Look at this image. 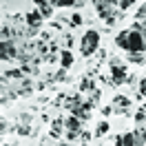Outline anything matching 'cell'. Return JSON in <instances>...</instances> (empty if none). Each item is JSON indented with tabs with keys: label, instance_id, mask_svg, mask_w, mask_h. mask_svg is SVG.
Wrapping results in <instances>:
<instances>
[{
	"label": "cell",
	"instance_id": "277c9868",
	"mask_svg": "<svg viewBox=\"0 0 146 146\" xmlns=\"http://www.w3.org/2000/svg\"><path fill=\"white\" fill-rule=\"evenodd\" d=\"M128 78H131V75L126 73V66H124V64L111 66V82H113V84H117V86H119V84H126Z\"/></svg>",
	"mask_w": 146,
	"mask_h": 146
},
{
	"label": "cell",
	"instance_id": "cb8c5ba5",
	"mask_svg": "<svg viewBox=\"0 0 146 146\" xmlns=\"http://www.w3.org/2000/svg\"><path fill=\"white\" fill-rule=\"evenodd\" d=\"M100 98H102V93L98 91V89H93V91H91V100H89V102H91L93 106H95V104L100 102Z\"/></svg>",
	"mask_w": 146,
	"mask_h": 146
},
{
	"label": "cell",
	"instance_id": "d6986e66",
	"mask_svg": "<svg viewBox=\"0 0 146 146\" xmlns=\"http://www.w3.org/2000/svg\"><path fill=\"white\" fill-rule=\"evenodd\" d=\"M16 133L22 135V137H27V135H31V126H29V124H18V126H16Z\"/></svg>",
	"mask_w": 146,
	"mask_h": 146
},
{
	"label": "cell",
	"instance_id": "ffe728a7",
	"mask_svg": "<svg viewBox=\"0 0 146 146\" xmlns=\"http://www.w3.org/2000/svg\"><path fill=\"white\" fill-rule=\"evenodd\" d=\"M135 5V0H119V5H117V9L119 11H128L131 7Z\"/></svg>",
	"mask_w": 146,
	"mask_h": 146
},
{
	"label": "cell",
	"instance_id": "603a6c76",
	"mask_svg": "<svg viewBox=\"0 0 146 146\" xmlns=\"http://www.w3.org/2000/svg\"><path fill=\"white\" fill-rule=\"evenodd\" d=\"M53 80L55 82H66V69H60V71L53 75Z\"/></svg>",
	"mask_w": 146,
	"mask_h": 146
},
{
	"label": "cell",
	"instance_id": "8992f818",
	"mask_svg": "<svg viewBox=\"0 0 146 146\" xmlns=\"http://www.w3.org/2000/svg\"><path fill=\"white\" fill-rule=\"evenodd\" d=\"M91 111H93L91 102H82V104H78V106L71 109V115H75V117H80L82 122H86V119H91Z\"/></svg>",
	"mask_w": 146,
	"mask_h": 146
},
{
	"label": "cell",
	"instance_id": "6da1fadb",
	"mask_svg": "<svg viewBox=\"0 0 146 146\" xmlns=\"http://www.w3.org/2000/svg\"><path fill=\"white\" fill-rule=\"evenodd\" d=\"M115 44L117 49H124L126 53H146V40H144V33L139 27H133L131 29H124L115 36Z\"/></svg>",
	"mask_w": 146,
	"mask_h": 146
},
{
	"label": "cell",
	"instance_id": "484cf974",
	"mask_svg": "<svg viewBox=\"0 0 146 146\" xmlns=\"http://www.w3.org/2000/svg\"><path fill=\"white\" fill-rule=\"evenodd\" d=\"M135 18H139V20H144V18H146V2H144V5H142V7L135 11Z\"/></svg>",
	"mask_w": 146,
	"mask_h": 146
},
{
	"label": "cell",
	"instance_id": "3957f363",
	"mask_svg": "<svg viewBox=\"0 0 146 146\" xmlns=\"http://www.w3.org/2000/svg\"><path fill=\"white\" fill-rule=\"evenodd\" d=\"M0 60L2 62L18 60V44H16V40H2L0 42Z\"/></svg>",
	"mask_w": 146,
	"mask_h": 146
},
{
	"label": "cell",
	"instance_id": "8fae6325",
	"mask_svg": "<svg viewBox=\"0 0 146 146\" xmlns=\"http://www.w3.org/2000/svg\"><path fill=\"white\" fill-rule=\"evenodd\" d=\"M53 5H51V2H42V5H38V11H40V13H42V18H51V16H53Z\"/></svg>",
	"mask_w": 146,
	"mask_h": 146
},
{
	"label": "cell",
	"instance_id": "9c48e42d",
	"mask_svg": "<svg viewBox=\"0 0 146 146\" xmlns=\"http://www.w3.org/2000/svg\"><path fill=\"white\" fill-rule=\"evenodd\" d=\"M71 64H73V53L69 49H64L62 53H60V66L62 69H71Z\"/></svg>",
	"mask_w": 146,
	"mask_h": 146
},
{
	"label": "cell",
	"instance_id": "2e32d148",
	"mask_svg": "<svg viewBox=\"0 0 146 146\" xmlns=\"http://www.w3.org/2000/svg\"><path fill=\"white\" fill-rule=\"evenodd\" d=\"M80 0H51V5L53 7H60V9H64V7H75Z\"/></svg>",
	"mask_w": 146,
	"mask_h": 146
},
{
	"label": "cell",
	"instance_id": "7402d4cb",
	"mask_svg": "<svg viewBox=\"0 0 146 146\" xmlns=\"http://www.w3.org/2000/svg\"><path fill=\"white\" fill-rule=\"evenodd\" d=\"M2 40H13V31L9 29V25H2Z\"/></svg>",
	"mask_w": 146,
	"mask_h": 146
},
{
	"label": "cell",
	"instance_id": "5bb4252c",
	"mask_svg": "<svg viewBox=\"0 0 146 146\" xmlns=\"http://www.w3.org/2000/svg\"><path fill=\"white\" fill-rule=\"evenodd\" d=\"M113 106L128 109V106H131V100H128V98H124V95H115V98H113Z\"/></svg>",
	"mask_w": 146,
	"mask_h": 146
},
{
	"label": "cell",
	"instance_id": "5b68a950",
	"mask_svg": "<svg viewBox=\"0 0 146 146\" xmlns=\"http://www.w3.org/2000/svg\"><path fill=\"white\" fill-rule=\"evenodd\" d=\"M42 20H44L42 13L38 9H33L25 16V25H27V29H31V31H40V29H42Z\"/></svg>",
	"mask_w": 146,
	"mask_h": 146
},
{
	"label": "cell",
	"instance_id": "ba28073f",
	"mask_svg": "<svg viewBox=\"0 0 146 146\" xmlns=\"http://www.w3.org/2000/svg\"><path fill=\"white\" fill-rule=\"evenodd\" d=\"M64 117H58V119H53V124H51V131H49V135L51 137H62L64 135Z\"/></svg>",
	"mask_w": 146,
	"mask_h": 146
},
{
	"label": "cell",
	"instance_id": "ac0fdd59",
	"mask_svg": "<svg viewBox=\"0 0 146 146\" xmlns=\"http://www.w3.org/2000/svg\"><path fill=\"white\" fill-rule=\"evenodd\" d=\"M137 86H139V93H137L135 98H137V100H142V98H146V78H139V82H137Z\"/></svg>",
	"mask_w": 146,
	"mask_h": 146
},
{
	"label": "cell",
	"instance_id": "4316f807",
	"mask_svg": "<svg viewBox=\"0 0 146 146\" xmlns=\"http://www.w3.org/2000/svg\"><path fill=\"white\" fill-rule=\"evenodd\" d=\"M71 25L73 27H80V25H82V16H80V13H73L71 16Z\"/></svg>",
	"mask_w": 146,
	"mask_h": 146
},
{
	"label": "cell",
	"instance_id": "52a82bcc",
	"mask_svg": "<svg viewBox=\"0 0 146 146\" xmlns=\"http://www.w3.org/2000/svg\"><path fill=\"white\" fill-rule=\"evenodd\" d=\"M82 119L80 117H75V115H66L64 117V128L66 131H82Z\"/></svg>",
	"mask_w": 146,
	"mask_h": 146
},
{
	"label": "cell",
	"instance_id": "d4e9b609",
	"mask_svg": "<svg viewBox=\"0 0 146 146\" xmlns=\"http://www.w3.org/2000/svg\"><path fill=\"white\" fill-rule=\"evenodd\" d=\"M84 133L82 131H66V139H78V137H82Z\"/></svg>",
	"mask_w": 146,
	"mask_h": 146
},
{
	"label": "cell",
	"instance_id": "f546056e",
	"mask_svg": "<svg viewBox=\"0 0 146 146\" xmlns=\"http://www.w3.org/2000/svg\"><path fill=\"white\" fill-rule=\"evenodd\" d=\"M102 115H111V106H104V109H102Z\"/></svg>",
	"mask_w": 146,
	"mask_h": 146
},
{
	"label": "cell",
	"instance_id": "e0dca14e",
	"mask_svg": "<svg viewBox=\"0 0 146 146\" xmlns=\"http://www.w3.org/2000/svg\"><path fill=\"white\" fill-rule=\"evenodd\" d=\"M122 139H124L122 146H135V133H133V131H126V133L122 135Z\"/></svg>",
	"mask_w": 146,
	"mask_h": 146
},
{
	"label": "cell",
	"instance_id": "4dcf8cb0",
	"mask_svg": "<svg viewBox=\"0 0 146 146\" xmlns=\"http://www.w3.org/2000/svg\"><path fill=\"white\" fill-rule=\"evenodd\" d=\"M80 2H82V0H80Z\"/></svg>",
	"mask_w": 146,
	"mask_h": 146
},
{
	"label": "cell",
	"instance_id": "83f0119b",
	"mask_svg": "<svg viewBox=\"0 0 146 146\" xmlns=\"http://www.w3.org/2000/svg\"><path fill=\"white\" fill-rule=\"evenodd\" d=\"M29 122H31V113H22V115H20V124H29Z\"/></svg>",
	"mask_w": 146,
	"mask_h": 146
},
{
	"label": "cell",
	"instance_id": "9a60e30c",
	"mask_svg": "<svg viewBox=\"0 0 146 146\" xmlns=\"http://www.w3.org/2000/svg\"><path fill=\"white\" fill-rule=\"evenodd\" d=\"M95 89V82H93V78H82V82H80V91L86 93V91H93Z\"/></svg>",
	"mask_w": 146,
	"mask_h": 146
},
{
	"label": "cell",
	"instance_id": "f1b7e54d",
	"mask_svg": "<svg viewBox=\"0 0 146 146\" xmlns=\"http://www.w3.org/2000/svg\"><path fill=\"white\" fill-rule=\"evenodd\" d=\"M124 144V139H122V135H115V146H122Z\"/></svg>",
	"mask_w": 146,
	"mask_h": 146
},
{
	"label": "cell",
	"instance_id": "4fadbf2b",
	"mask_svg": "<svg viewBox=\"0 0 146 146\" xmlns=\"http://www.w3.org/2000/svg\"><path fill=\"white\" fill-rule=\"evenodd\" d=\"M109 122H106V119H104V122H100V124H98V126H95V131H93V135L95 137H102V135H106V133H109Z\"/></svg>",
	"mask_w": 146,
	"mask_h": 146
},
{
	"label": "cell",
	"instance_id": "7c38bea8",
	"mask_svg": "<svg viewBox=\"0 0 146 146\" xmlns=\"http://www.w3.org/2000/svg\"><path fill=\"white\" fill-rule=\"evenodd\" d=\"M126 60L133 62V64H137V66H142V64H146V55L144 53H128Z\"/></svg>",
	"mask_w": 146,
	"mask_h": 146
},
{
	"label": "cell",
	"instance_id": "30bf717a",
	"mask_svg": "<svg viewBox=\"0 0 146 146\" xmlns=\"http://www.w3.org/2000/svg\"><path fill=\"white\" fill-rule=\"evenodd\" d=\"M133 133H135V146H146V126L135 128Z\"/></svg>",
	"mask_w": 146,
	"mask_h": 146
},
{
	"label": "cell",
	"instance_id": "44dd1931",
	"mask_svg": "<svg viewBox=\"0 0 146 146\" xmlns=\"http://www.w3.org/2000/svg\"><path fill=\"white\" fill-rule=\"evenodd\" d=\"M144 122H146V111H144V109H139V111L135 113V124H139V126H142Z\"/></svg>",
	"mask_w": 146,
	"mask_h": 146
},
{
	"label": "cell",
	"instance_id": "7a4b0ae2",
	"mask_svg": "<svg viewBox=\"0 0 146 146\" xmlns=\"http://www.w3.org/2000/svg\"><path fill=\"white\" fill-rule=\"evenodd\" d=\"M100 31H95V29H86L84 31L82 40H80V53L84 58H91L98 49H100Z\"/></svg>",
	"mask_w": 146,
	"mask_h": 146
}]
</instances>
